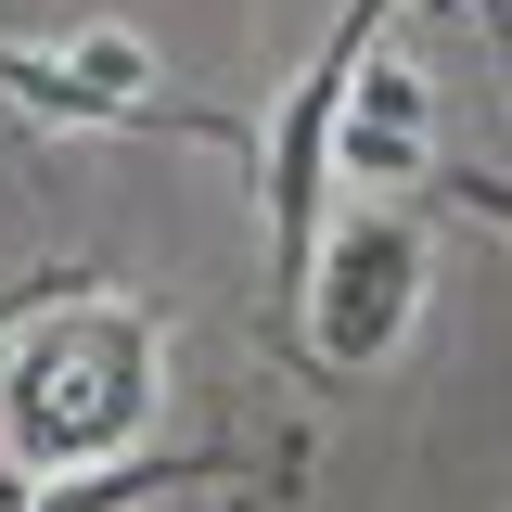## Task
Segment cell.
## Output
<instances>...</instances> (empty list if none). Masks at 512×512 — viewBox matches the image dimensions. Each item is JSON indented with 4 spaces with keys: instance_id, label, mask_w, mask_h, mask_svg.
<instances>
[{
    "instance_id": "3",
    "label": "cell",
    "mask_w": 512,
    "mask_h": 512,
    "mask_svg": "<svg viewBox=\"0 0 512 512\" xmlns=\"http://www.w3.org/2000/svg\"><path fill=\"white\" fill-rule=\"evenodd\" d=\"M0 103H13V116H39V128H128V141L256 154V128H244V116H218V103H167L141 39H64V52L0 39Z\"/></svg>"
},
{
    "instance_id": "2",
    "label": "cell",
    "mask_w": 512,
    "mask_h": 512,
    "mask_svg": "<svg viewBox=\"0 0 512 512\" xmlns=\"http://www.w3.org/2000/svg\"><path fill=\"white\" fill-rule=\"evenodd\" d=\"M423 282H436V256H423V218L397 205V192H359V205H333L320 218V256H308V372L320 384H359L397 359V333L423 320ZM295 346V333H282Z\"/></svg>"
},
{
    "instance_id": "5",
    "label": "cell",
    "mask_w": 512,
    "mask_h": 512,
    "mask_svg": "<svg viewBox=\"0 0 512 512\" xmlns=\"http://www.w3.org/2000/svg\"><path fill=\"white\" fill-rule=\"evenodd\" d=\"M423 192H436V205H461V218H487V231L512 244V180H500V167H448V154H436V167H423Z\"/></svg>"
},
{
    "instance_id": "7",
    "label": "cell",
    "mask_w": 512,
    "mask_h": 512,
    "mask_svg": "<svg viewBox=\"0 0 512 512\" xmlns=\"http://www.w3.org/2000/svg\"><path fill=\"white\" fill-rule=\"evenodd\" d=\"M474 26H487V52H500V90H512V0H474Z\"/></svg>"
},
{
    "instance_id": "6",
    "label": "cell",
    "mask_w": 512,
    "mask_h": 512,
    "mask_svg": "<svg viewBox=\"0 0 512 512\" xmlns=\"http://www.w3.org/2000/svg\"><path fill=\"white\" fill-rule=\"evenodd\" d=\"M90 282H103V269H26V282H0V346H13V333H26L39 308H64V295H90Z\"/></svg>"
},
{
    "instance_id": "1",
    "label": "cell",
    "mask_w": 512,
    "mask_h": 512,
    "mask_svg": "<svg viewBox=\"0 0 512 512\" xmlns=\"http://www.w3.org/2000/svg\"><path fill=\"white\" fill-rule=\"evenodd\" d=\"M167 397V320L141 295H64L39 308L13 346H0V448H13V487L39 474H90V461H128L141 423Z\"/></svg>"
},
{
    "instance_id": "4",
    "label": "cell",
    "mask_w": 512,
    "mask_h": 512,
    "mask_svg": "<svg viewBox=\"0 0 512 512\" xmlns=\"http://www.w3.org/2000/svg\"><path fill=\"white\" fill-rule=\"evenodd\" d=\"M423 167H436V77L372 39L359 77H346V116H333V180L397 192V180H423Z\"/></svg>"
},
{
    "instance_id": "8",
    "label": "cell",
    "mask_w": 512,
    "mask_h": 512,
    "mask_svg": "<svg viewBox=\"0 0 512 512\" xmlns=\"http://www.w3.org/2000/svg\"><path fill=\"white\" fill-rule=\"evenodd\" d=\"M256 500H295V487H282V474H269V487H244V512H256Z\"/></svg>"
}]
</instances>
